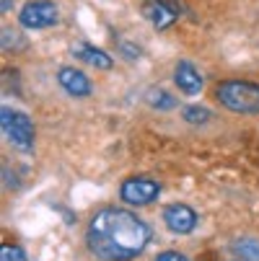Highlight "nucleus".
Instances as JSON below:
<instances>
[{
	"label": "nucleus",
	"instance_id": "f257e3e1",
	"mask_svg": "<svg viewBox=\"0 0 259 261\" xmlns=\"http://www.w3.org/2000/svg\"><path fill=\"white\" fill-rule=\"evenodd\" d=\"M151 241V228L120 207H106L88 222V248L101 261H130Z\"/></svg>",
	"mask_w": 259,
	"mask_h": 261
},
{
	"label": "nucleus",
	"instance_id": "f03ea898",
	"mask_svg": "<svg viewBox=\"0 0 259 261\" xmlns=\"http://www.w3.org/2000/svg\"><path fill=\"white\" fill-rule=\"evenodd\" d=\"M215 96L236 114H259V83L251 81H220Z\"/></svg>",
	"mask_w": 259,
	"mask_h": 261
},
{
	"label": "nucleus",
	"instance_id": "7ed1b4c3",
	"mask_svg": "<svg viewBox=\"0 0 259 261\" xmlns=\"http://www.w3.org/2000/svg\"><path fill=\"white\" fill-rule=\"evenodd\" d=\"M0 127H3V135L18 150H31L34 147V124L26 114L3 106V111H0Z\"/></svg>",
	"mask_w": 259,
	"mask_h": 261
},
{
	"label": "nucleus",
	"instance_id": "20e7f679",
	"mask_svg": "<svg viewBox=\"0 0 259 261\" xmlns=\"http://www.w3.org/2000/svg\"><path fill=\"white\" fill-rule=\"evenodd\" d=\"M57 21V6L50 0H31L23 6V11L18 13V23L23 29H47Z\"/></svg>",
	"mask_w": 259,
	"mask_h": 261
},
{
	"label": "nucleus",
	"instance_id": "39448f33",
	"mask_svg": "<svg viewBox=\"0 0 259 261\" xmlns=\"http://www.w3.org/2000/svg\"><path fill=\"white\" fill-rule=\"evenodd\" d=\"M161 194V186L151 178H143V176H135V178H127L120 189V197L127 202V204H135V207H143V204H151L156 197Z\"/></svg>",
	"mask_w": 259,
	"mask_h": 261
},
{
	"label": "nucleus",
	"instance_id": "423d86ee",
	"mask_svg": "<svg viewBox=\"0 0 259 261\" xmlns=\"http://www.w3.org/2000/svg\"><path fill=\"white\" fill-rule=\"evenodd\" d=\"M163 222H166V228H169L171 233L187 236V233H192L195 225H197V215H195V210L187 207V204H169V207L163 210Z\"/></svg>",
	"mask_w": 259,
	"mask_h": 261
},
{
	"label": "nucleus",
	"instance_id": "0eeeda50",
	"mask_svg": "<svg viewBox=\"0 0 259 261\" xmlns=\"http://www.w3.org/2000/svg\"><path fill=\"white\" fill-rule=\"evenodd\" d=\"M57 81L65 88V93L76 96V98H86L91 93V81L83 75L81 70H76V67H60Z\"/></svg>",
	"mask_w": 259,
	"mask_h": 261
},
{
	"label": "nucleus",
	"instance_id": "6e6552de",
	"mask_svg": "<svg viewBox=\"0 0 259 261\" xmlns=\"http://www.w3.org/2000/svg\"><path fill=\"white\" fill-rule=\"evenodd\" d=\"M174 83L187 96H195V93L202 91V75L197 72V67L190 65V62H179L174 67Z\"/></svg>",
	"mask_w": 259,
	"mask_h": 261
},
{
	"label": "nucleus",
	"instance_id": "1a4fd4ad",
	"mask_svg": "<svg viewBox=\"0 0 259 261\" xmlns=\"http://www.w3.org/2000/svg\"><path fill=\"white\" fill-rule=\"evenodd\" d=\"M145 16L156 29H169L176 21V8H171L163 0H153V3L145 6Z\"/></svg>",
	"mask_w": 259,
	"mask_h": 261
},
{
	"label": "nucleus",
	"instance_id": "9d476101",
	"mask_svg": "<svg viewBox=\"0 0 259 261\" xmlns=\"http://www.w3.org/2000/svg\"><path fill=\"white\" fill-rule=\"evenodd\" d=\"M76 55L83 60V62H88V65H93V67H101V70H106V67H112V57H109L104 49H99V47H93V44H81L78 49H76Z\"/></svg>",
	"mask_w": 259,
	"mask_h": 261
},
{
	"label": "nucleus",
	"instance_id": "9b49d317",
	"mask_svg": "<svg viewBox=\"0 0 259 261\" xmlns=\"http://www.w3.org/2000/svg\"><path fill=\"white\" fill-rule=\"evenodd\" d=\"M233 248H236V253H239V256H244L246 261H259V241L244 238V241H239Z\"/></svg>",
	"mask_w": 259,
	"mask_h": 261
},
{
	"label": "nucleus",
	"instance_id": "f8f14e48",
	"mask_svg": "<svg viewBox=\"0 0 259 261\" xmlns=\"http://www.w3.org/2000/svg\"><path fill=\"white\" fill-rule=\"evenodd\" d=\"M148 103L156 106V109H174L176 106V98L169 96L166 91H148Z\"/></svg>",
	"mask_w": 259,
	"mask_h": 261
},
{
	"label": "nucleus",
	"instance_id": "ddd939ff",
	"mask_svg": "<svg viewBox=\"0 0 259 261\" xmlns=\"http://www.w3.org/2000/svg\"><path fill=\"white\" fill-rule=\"evenodd\" d=\"M181 114H184V119H187L190 124H205L210 119V111L205 106H187Z\"/></svg>",
	"mask_w": 259,
	"mask_h": 261
},
{
	"label": "nucleus",
	"instance_id": "4468645a",
	"mask_svg": "<svg viewBox=\"0 0 259 261\" xmlns=\"http://www.w3.org/2000/svg\"><path fill=\"white\" fill-rule=\"evenodd\" d=\"M0 261H26V253L18 246L3 243V246H0Z\"/></svg>",
	"mask_w": 259,
	"mask_h": 261
},
{
	"label": "nucleus",
	"instance_id": "2eb2a0df",
	"mask_svg": "<svg viewBox=\"0 0 259 261\" xmlns=\"http://www.w3.org/2000/svg\"><path fill=\"white\" fill-rule=\"evenodd\" d=\"M156 261H190L184 253H176V251H163L156 256Z\"/></svg>",
	"mask_w": 259,
	"mask_h": 261
},
{
	"label": "nucleus",
	"instance_id": "dca6fc26",
	"mask_svg": "<svg viewBox=\"0 0 259 261\" xmlns=\"http://www.w3.org/2000/svg\"><path fill=\"white\" fill-rule=\"evenodd\" d=\"M11 6H13V0H3V3H0V11L8 13V11H11Z\"/></svg>",
	"mask_w": 259,
	"mask_h": 261
}]
</instances>
